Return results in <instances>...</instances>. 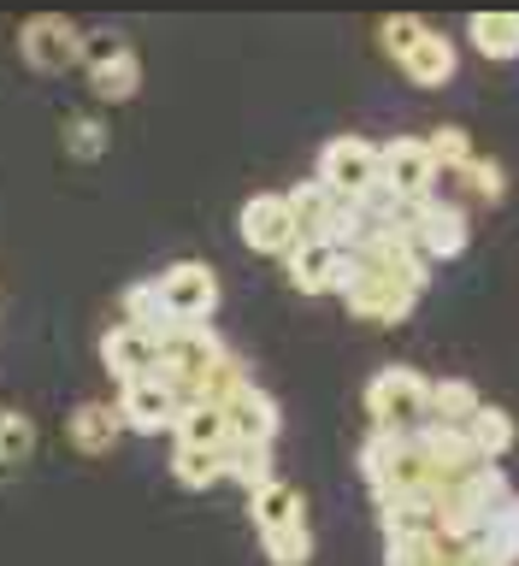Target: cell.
Here are the masks:
<instances>
[{
  "instance_id": "1",
  "label": "cell",
  "mask_w": 519,
  "mask_h": 566,
  "mask_svg": "<svg viewBox=\"0 0 519 566\" xmlns=\"http://www.w3.org/2000/svg\"><path fill=\"white\" fill-rule=\"evenodd\" d=\"M361 472L372 484V502H402V495H432L437 472L425 460L419 437H396V431H372L361 442Z\"/></svg>"
},
{
  "instance_id": "2",
  "label": "cell",
  "mask_w": 519,
  "mask_h": 566,
  "mask_svg": "<svg viewBox=\"0 0 519 566\" xmlns=\"http://www.w3.org/2000/svg\"><path fill=\"white\" fill-rule=\"evenodd\" d=\"M225 360H230V348H225L207 325H177L172 336H159L154 378L166 384L177 401H195V396H201V384H207Z\"/></svg>"
},
{
  "instance_id": "3",
  "label": "cell",
  "mask_w": 519,
  "mask_h": 566,
  "mask_svg": "<svg viewBox=\"0 0 519 566\" xmlns=\"http://www.w3.org/2000/svg\"><path fill=\"white\" fill-rule=\"evenodd\" d=\"M508 495H513V484H508V472H496V467H478L467 478H455V484H437V537L449 548L467 543Z\"/></svg>"
},
{
  "instance_id": "4",
  "label": "cell",
  "mask_w": 519,
  "mask_h": 566,
  "mask_svg": "<svg viewBox=\"0 0 519 566\" xmlns=\"http://www.w3.org/2000/svg\"><path fill=\"white\" fill-rule=\"evenodd\" d=\"M349 254V248H343ZM349 301V313L354 318H372V325H402L407 313H414V290L396 277V272H384V265H366V260H354L349 254V272H343V290H336Z\"/></svg>"
},
{
  "instance_id": "5",
  "label": "cell",
  "mask_w": 519,
  "mask_h": 566,
  "mask_svg": "<svg viewBox=\"0 0 519 566\" xmlns=\"http://www.w3.org/2000/svg\"><path fill=\"white\" fill-rule=\"evenodd\" d=\"M425 389H432V378H419L414 366H384L378 378L366 384V413H372V431L414 437L419 424H425Z\"/></svg>"
},
{
  "instance_id": "6",
  "label": "cell",
  "mask_w": 519,
  "mask_h": 566,
  "mask_svg": "<svg viewBox=\"0 0 519 566\" xmlns=\"http://www.w3.org/2000/svg\"><path fill=\"white\" fill-rule=\"evenodd\" d=\"M378 189H390L396 201L419 207L437 195V159L425 148V136H396L378 148Z\"/></svg>"
},
{
  "instance_id": "7",
  "label": "cell",
  "mask_w": 519,
  "mask_h": 566,
  "mask_svg": "<svg viewBox=\"0 0 519 566\" xmlns=\"http://www.w3.org/2000/svg\"><path fill=\"white\" fill-rule=\"evenodd\" d=\"M407 242H414V254L425 265H437V260H460L467 254V212H460L455 201H443V195H432V201H419L414 212H407V230H402Z\"/></svg>"
},
{
  "instance_id": "8",
  "label": "cell",
  "mask_w": 519,
  "mask_h": 566,
  "mask_svg": "<svg viewBox=\"0 0 519 566\" xmlns=\"http://www.w3.org/2000/svg\"><path fill=\"white\" fill-rule=\"evenodd\" d=\"M159 301H166L172 325H207L212 313H219V277H212V265L201 260H177L166 272L154 277Z\"/></svg>"
},
{
  "instance_id": "9",
  "label": "cell",
  "mask_w": 519,
  "mask_h": 566,
  "mask_svg": "<svg viewBox=\"0 0 519 566\" xmlns=\"http://www.w3.org/2000/svg\"><path fill=\"white\" fill-rule=\"evenodd\" d=\"M319 184L331 195H343V201H361L366 189H378V148H372L366 136H336L319 148Z\"/></svg>"
},
{
  "instance_id": "10",
  "label": "cell",
  "mask_w": 519,
  "mask_h": 566,
  "mask_svg": "<svg viewBox=\"0 0 519 566\" xmlns=\"http://www.w3.org/2000/svg\"><path fill=\"white\" fill-rule=\"evenodd\" d=\"M18 48H24V60L35 65V71H71L83 60V48H89V35L71 24V18H60V12H35V18H24V30H18Z\"/></svg>"
},
{
  "instance_id": "11",
  "label": "cell",
  "mask_w": 519,
  "mask_h": 566,
  "mask_svg": "<svg viewBox=\"0 0 519 566\" xmlns=\"http://www.w3.org/2000/svg\"><path fill=\"white\" fill-rule=\"evenodd\" d=\"M83 60H89V88H95L101 101H131L142 88V60L118 42V35H95V42L83 48Z\"/></svg>"
},
{
  "instance_id": "12",
  "label": "cell",
  "mask_w": 519,
  "mask_h": 566,
  "mask_svg": "<svg viewBox=\"0 0 519 566\" xmlns=\"http://www.w3.org/2000/svg\"><path fill=\"white\" fill-rule=\"evenodd\" d=\"M237 230H242V242L255 248V254H290V248L301 242L290 207H283V195H255V201H242Z\"/></svg>"
},
{
  "instance_id": "13",
  "label": "cell",
  "mask_w": 519,
  "mask_h": 566,
  "mask_svg": "<svg viewBox=\"0 0 519 566\" xmlns=\"http://www.w3.org/2000/svg\"><path fill=\"white\" fill-rule=\"evenodd\" d=\"M113 407H118L124 431L148 437V431H172V419H177V407H184V401H177L159 378H136V384H118V401Z\"/></svg>"
},
{
  "instance_id": "14",
  "label": "cell",
  "mask_w": 519,
  "mask_h": 566,
  "mask_svg": "<svg viewBox=\"0 0 519 566\" xmlns=\"http://www.w3.org/2000/svg\"><path fill=\"white\" fill-rule=\"evenodd\" d=\"M414 437H419L425 460H432L437 484H455V478H467V472L485 467L478 449H473V437H467V424H419Z\"/></svg>"
},
{
  "instance_id": "15",
  "label": "cell",
  "mask_w": 519,
  "mask_h": 566,
  "mask_svg": "<svg viewBox=\"0 0 519 566\" xmlns=\"http://www.w3.org/2000/svg\"><path fill=\"white\" fill-rule=\"evenodd\" d=\"M225 431H230V442H266V449H272L278 442V401L266 396L260 384H242L237 396H230L225 407Z\"/></svg>"
},
{
  "instance_id": "16",
  "label": "cell",
  "mask_w": 519,
  "mask_h": 566,
  "mask_svg": "<svg viewBox=\"0 0 519 566\" xmlns=\"http://www.w3.org/2000/svg\"><path fill=\"white\" fill-rule=\"evenodd\" d=\"M290 283L301 295H331V290H343V272H349V254L343 248H331V242H295L290 254Z\"/></svg>"
},
{
  "instance_id": "17",
  "label": "cell",
  "mask_w": 519,
  "mask_h": 566,
  "mask_svg": "<svg viewBox=\"0 0 519 566\" xmlns=\"http://www.w3.org/2000/svg\"><path fill=\"white\" fill-rule=\"evenodd\" d=\"M283 207H290V219H295V237H301V242H331L343 195H331L325 184H319V177H308V184H295L290 195H283Z\"/></svg>"
},
{
  "instance_id": "18",
  "label": "cell",
  "mask_w": 519,
  "mask_h": 566,
  "mask_svg": "<svg viewBox=\"0 0 519 566\" xmlns=\"http://www.w3.org/2000/svg\"><path fill=\"white\" fill-rule=\"evenodd\" d=\"M154 354H159V343L154 336H142V331H131L118 318L113 331L101 336V366L113 371L118 384H136V378H154Z\"/></svg>"
},
{
  "instance_id": "19",
  "label": "cell",
  "mask_w": 519,
  "mask_h": 566,
  "mask_svg": "<svg viewBox=\"0 0 519 566\" xmlns=\"http://www.w3.org/2000/svg\"><path fill=\"white\" fill-rule=\"evenodd\" d=\"M396 65L407 71V83H419V88H443V83L455 77V65H460V60H455V42H449V35L425 30V35L402 53Z\"/></svg>"
},
{
  "instance_id": "20",
  "label": "cell",
  "mask_w": 519,
  "mask_h": 566,
  "mask_svg": "<svg viewBox=\"0 0 519 566\" xmlns=\"http://www.w3.org/2000/svg\"><path fill=\"white\" fill-rule=\"evenodd\" d=\"M248 513H255L260 537H266V531L308 525V507H301V490H295V484H283V478H272V484H260L255 495H248Z\"/></svg>"
},
{
  "instance_id": "21",
  "label": "cell",
  "mask_w": 519,
  "mask_h": 566,
  "mask_svg": "<svg viewBox=\"0 0 519 566\" xmlns=\"http://www.w3.org/2000/svg\"><path fill=\"white\" fill-rule=\"evenodd\" d=\"M172 437H177V449H225V442H230L225 413L212 401H184V407H177Z\"/></svg>"
},
{
  "instance_id": "22",
  "label": "cell",
  "mask_w": 519,
  "mask_h": 566,
  "mask_svg": "<svg viewBox=\"0 0 519 566\" xmlns=\"http://www.w3.org/2000/svg\"><path fill=\"white\" fill-rule=\"evenodd\" d=\"M467 35H473V48L485 53V60H496V65L519 60V12H473Z\"/></svg>"
},
{
  "instance_id": "23",
  "label": "cell",
  "mask_w": 519,
  "mask_h": 566,
  "mask_svg": "<svg viewBox=\"0 0 519 566\" xmlns=\"http://www.w3.org/2000/svg\"><path fill=\"white\" fill-rule=\"evenodd\" d=\"M478 407H485V396L467 378H437L425 389V424H467Z\"/></svg>"
},
{
  "instance_id": "24",
  "label": "cell",
  "mask_w": 519,
  "mask_h": 566,
  "mask_svg": "<svg viewBox=\"0 0 519 566\" xmlns=\"http://www.w3.org/2000/svg\"><path fill=\"white\" fill-rule=\"evenodd\" d=\"M467 437H473V449H478V460H485V467H496V460H502L513 442H519V424H513V413L508 407H478V413L467 419Z\"/></svg>"
},
{
  "instance_id": "25",
  "label": "cell",
  "mask_w": 519,
  "mask_h": 566,
  "mask_svg": "<svg viewBox=\"0 0 519 566\" xmlns=\"http://www.w3.org/2000/svg\"><path fill=\"white\" fill-rule=\"evenodd\" d=\"M118 437H124L118 407H106V401H83L77 413H71V442H77L83 454H106Z\"/></svg>"
},
{
  "instance_id": "26",
  "label": "cell",
  "mask_w": 519,
  "mask_h": 566,
  "mask_svg": "<svg viewBox=\"0 0 519 566\" xmlns=\"http://www.w3.org/2000/svg\"><path fill=\"white\" fill-rule=\"evenodd\" d=\"M455 548L437 531H414V537H384V566H449Z\"/></svg>"
},
{
  "instance_id": "27",
  "label": "cell",
  "mask_w": 519,
  "mask_h": 566,
  "mask_svg": "<svg viewBox=\"0 0 519 566\" xmlns=\"http://www.w3.org/2000/svg\"><path fill=\"white\" fill-rule=\"evenodd\" d=\"M225 478H237L255 495L260 484H272V449L266 442H225Z\"/></svg>"
},
{
  "instance_id": "28",
  "label": "cell",
  "mask_w": 519,
  "mask_h": 566,
  "mask_svg": "<svg viewBox=\"0 0 519 566\" xmlns=\"http://www.w3.org/2000/svg\"><path fill=\"white\" fill-rule=\"evenodd\" d=\"M172 478L184 490H212L225 478V449H172Z\"/></svg>"
},
{
  "instance_id": "29",
  "label": "cell",
  "mask_w": 519,
  "mask_h": 566,
  "mask_svg": "<svg viewBox=\"0 0 519 566\" xmlns=\"http://www.w3.org/2000/svg\"><path fill=\"white\" fill-rule=\"evenodd\" d=\"M30 449H35V424H30V413H18V407H0V472L24 467Z\"/></svg>"
},
{
  "instance_id": "30",
  "label": "cell",
  "mask_w": 519,
  "mask_h": 566,
  "mask_svg": "<svg viewBox=\"0 0 519 566\" xmlns=\"http://www.w3.org/2000/svg\"><path fill=\"white\" fill-rule=\"evenodd\" d=\"M260 548H266V560H272V566H308V560H313V531H308V525L266 531Z\"/></svg>"
},
{
  "instance_id": "31",
  "label": "cell",
  "mask_w": 519,
  "mask_h": 566,
  "mask_svg": "<svg viewBox=\"0 0 519 566\" xmlns=\"http://www.w3.org/2000/svg\"><path fill=\"white\" fill-rule=\"evenodd\" d=\"M425 148H432L437 171H460V166L473 159V136L460 130V124H443V130H432V136H425Z\"/></svg>"
},
{
  "instance_id": "32",
  "label": "cell",
  "mask_w": 519,
  "mask_h": 566,
  "mask_svg": "<svg viewBox=\"0 0 519 566\" xmlns=\"http://www.w3.org/2000/svg\"><path fill=\"white\" fill-rule=\"evenodd\" d=\"M455 177H467L478 201H502V195H508V177H502V166H496V159H478V154H473Z\"/></svg>"
},
{
  "instance_id": "33",
  "label": "cell",
  "mask_w": 519,
  "mask_h": 566,
  "mask_svg": "<svg viewBox=\"0 0 519 566\" xmlns=\"http://www.w3.org/2000/svg\"><path fill=\"white\" fill-rule=\"evenodd\" d=\"M419 35H425V24H419V18H407V12H402V18H384V24H378V42H384L390 60H402V53L414 48Z\"/></svg>"
},
{
  "instance_id": "34",
  "label": "cell",
  "mask_w": 519,
  "mask_h": 566,
  "mask_svg": "<svg viewBox=\"0 0 519 566\" xmlns=\"http://www.w3.org/2000/svg\"><path fill=\"white\" fill-rule=\"evenodd\" d=\"M65 142H71V154H77V159H101V154H106V124L71 118V124H65Z\"/></svg>"
}]
</instances>
